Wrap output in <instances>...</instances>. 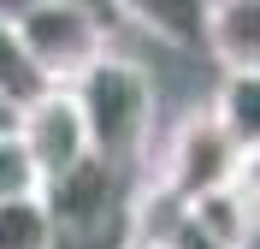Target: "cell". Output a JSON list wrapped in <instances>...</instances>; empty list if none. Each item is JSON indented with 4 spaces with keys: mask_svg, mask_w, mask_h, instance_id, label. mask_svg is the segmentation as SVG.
<instances>
[{
    "mask_svg": "<svg viewBox=\"0 0 260 249\" xmlns=\"http://www.w3.org/2000/svg\"><path fill=\"white\" fill-rule=\"evenodd\" d=\"M12 143L18 154H24V166H30L36 190L53 178H65L71 166L89 160V131H83V113L77 101H71V89H42V95L30 101V107H18L12 119Z\"/></svg>",
    "mask_w": 260,
    "mask_h": 249,
    "instance_id": "4",
    "label": "cell"
},
{
    "mask_svg": "<svg viewBox=\"0 0 260 249\" xmlns=\"http://www.w3.org/2000/svg\"><path fill=\"white\" fill-rule=\"evenodd\" d=\"M18 190H36V178H30V166H24V154H18L12 131H6L0 136V202L18 196Z\"/></svg>",
    "mask_w": 260,
    "mask_h": 249,
    "instance_id": "11",
    "label": "cell"
},
{
    "mask_svg": "<svg viewBox=\"0 0 260 249\" xmlns=\"http://www.w3.org/2000/svg\"><path fill=\"white\" fill-rule=\"evenodd\" d=\"M24 48H30L36 71L48 77V89L77 83L83 71L95 66L101 53H113V12L101 6H83V0H36V6H18L12 12Z\"/></svg>",
    "mask_w": 260,
    "mask_h": 249,
    "instance_id": "2",
    "label": "cell"
},
{
    "mask_svg": "<svg viewBox=\"0 0 260 249\" xmlns=\"http://www.w3.org/2000/svg\"><path fill=\"white\" fill-rule=\"evenodd\" d=\"M18 6H36V0H0V12H18ZM83 6H101V12H113L107 0H83Z\"/></svg>",
    "mask_w": 260,
    "mask_h": 249,
    "instance_id": "12",
    "label": "cell"
},
{
    "mask_svg": "<svg viewBox=\"0 0 260 249\" xmlns=\"http://www.w3.org/2000/svg\"><path fill=\"white\" fill-rule=\"evenodd\" d=\"M183 219L195 226V237L207 249H254V166L243 178L201 190L183 202Z\"/></svg>",
    "mask_w": 260,
    "mask_h": 249,
    "instance_id": "5",
    "label": "cell"
},
{
    "mask_svg": "<svg viewBox=\"0 0 260 249\" xmlns=\"http://www.w3.org/2000/svg\"><path fill=\"white\" fill-rule=\"evenodd\" d=\"M124 249H136V243H124Z\"/></svg>",
    "mask_w": 260,
    "mask_h": 249,
    "instance_id": "14",
    "label": "cell"
},
{
    "mask_svg": "<svg viewBox=\"0 0 260 249\" xmlns=\"http://www.w3.org/2000/svg\"><path fill=\"white\" fill-rule=\"evenodd\" d=\"M12 119H18V107H6V101H0V136L12 131Z\"/></svg>",
    "mask_w": 260,
    "mask_h": 249,
    "instance_id": "13",
    "label": "cell"
},
{
    "mask_svg": "<svg viewBox=\"0 0 260 249\" xmlns=\"http://www.w3.org/2000/svg\"><path fill=\"white\" fill-rule=\"evenodd\" d=\"M201 48L213 53L219 77L260 71V0H207V12H201Z\"/></svg>",
    "mask_w": 260,
    "mask_h": 249,
    "instance_id": "6",
    "label": "cell"
},
{
    "mask_svg": "<svg viewBox=\"0 0 260 249\" xmlns=\"http://www.w3.org/2000/svg\"><path fill=\"white\" fill-rule=\"evenodd\" d=\"M42 89H48V77L36 71V60H30V48H24V36H18L12 12H0V101H6V107H30Z\"/></svg>",
    "mask_w": 260,
    "mask_h": 249,
    "instance_id": "9",
    "label": "cell"
},
{
    "mask_svg": "<svg viewBox=\"0 0 260 249\" xmlns=\"http://www.w3.org/2000/svg\"><path fill=\"white\" fill-rule=\"evenodd\" d=\"M118 24H136V30L160 36L172 48H201V12L207 0H107Z\"/></svg>",
    "mask_w": 260,
    "mask_h": 249,
    "instance_id": "7",
    "label": "cell"
},
{
    "mask_svg": "<svg viewBox=\"0 0 260 249\" xmlns=\"http://www.w3.org/2000/svg\"><path fill=\"white\" fill-rule=\"evenodd\" d=\"M248 166H254V154L237 149V136L213 119V107H201V113H189L172 131V143H166V154L154 160V184H166L178 202L201 196V190H219V184L243 178Z\"/></svg>",
    "mask_w": 260,
    "mask_h": 249,
    "instance_id": "3",
    "label": "cell"
},
{
    "mask_svg": "<svg viewBox=\"0 0 260 249\" xmlns=\"http://www.w3.org/2000/svg\"><path fill=\"white\" fill-rule=\"evenodd\" d=\"M0 249H53V219L36 190H18L0 202Z\"/></svg>",
    "mask_w": 260,
    "mask_h": 249,
    "instance_id": "10",
    "label": "cell"
},
{
    "mask_svg": "<svg viewBox=\"0 0 260 249\" xmlns=\"http://www.w3.org/2000/svg\"><path fill=\"white\" fill-rule=\"evenodd\" d=\"M213 119L237 136V149L254 154L260 149V71H231V77H219Z\"/></svg>",
    "mask_w": 260,
    "mask_h": 249,
    "instance_id": "8",
    "label": "cell"
},
{
    "mask_svg": "<svg viewBox=\"0 0 260 249\" xmlns=\"http://www.w3.org/2000/svg\"><path fill=\"white\" fill-rule=\"evenodd\" d=\"M71 101L83 113V131H89V149L107 166L124 172L130 160L148 154V136H154V83L136 60L124 53H101L95 66L83 71L77 83H65Z\"/></svg>",
    "mask_w": 260,
    "mask_h": 249,
    "instance_id": "1",
    "label": "cell"
}]
</instances>
